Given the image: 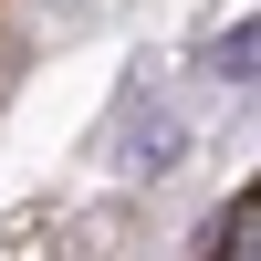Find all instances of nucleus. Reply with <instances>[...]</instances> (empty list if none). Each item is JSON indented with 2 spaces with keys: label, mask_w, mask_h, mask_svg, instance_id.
I'll use <instances>...</instances> for the list:
<instances>
[{
  "label": "nucleus",
  "mask_w": 261,
  "mask_h": 261,
  "mask_svg": "<svg viewBox=\"0 0 261 261\" xmlns=\"http://www.w3.org/2000/svg\"><path fill=\"white\" fill-rule=\"evenodd\" d=\"M178 146H188L178 115H136V125H125V178H167V167H178Z\"/></svg>",
  "instance_id": "f257e3e1"
},
{
  "label": "nucleus",
  "mask_w": 261,
  "mask_h": 261,
  "mask_svg": "<svg viewBox=\"0 0 261 261\" xmlns=\"http://www.w3.org/2000/svg\"><path fill=\"white\" fill-rule=\"evenodd\" d=\"M251 63H261V32H251V21H230V32L209 42V73H220V84H251Z\"/></svg>",
  "instance_id": "f03ea898"
},
{
  "label": "nucleus",
  "mask_w": 261,
  "mask_h": 261,
  "mask_svg": "<svg viewBox=\"0 0 261 261\" xmlns=\"http://www.w3.org/2000/svg\"><path fill=\"white\" fill-rule=\"evenodd\" d=\"M209 251H251V199H241V209H220V220H209Z\"/></svg>",
  "instance_id": "7ed1b4c3"
}]
</instances>
